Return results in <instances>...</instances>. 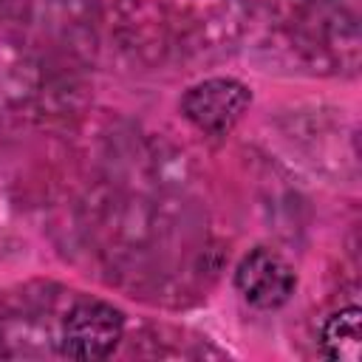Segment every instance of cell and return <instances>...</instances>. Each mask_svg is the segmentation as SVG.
I'll use <instances>...</instances> for the list:
<instances>
[{
	"label": "cell",
	"instance_id": "cell-3",
	"mask_svg": "<svg viewBox=\"0 0 362 362\" xmlns=\"http://www.w3.org/2000/svg\"><path fill=\"white\" fill-rule=\"evenodd\" d=\"M235 288L252 308L274 311L291 300L297 288V274L283 255L257 246L240 257L235 269Z\"/></svg>",
	"mask_w": 362,
	"mask_h": 362
},
{
	"label": "cell",
	"instance_id": "cell-1",
	"mask_svg": "<svg viewBox=\"0 0 362 362\" xmlns=\"http://www.w3.org/2000/svg\"><path fill=\"white\" fill-rule=\"evenodd\" d=\"M124 334V314L105 300H79L59 328V351L68 359L96 362L116 351Z\"/></svg>",
	"mask_w": 362,
	"mask_h": 362
},
{
	"label": "cell",
	"instance_id": "cell-2",
	"mask_svg": "<svg viewBox=\"0 0 362 362\" xmlns=\"http://www.w3.org/2000/svg\"><path fill=\"white\" fill-rule=\"evenodd\" d=\"M252 90L240 79L212 76L184 90L181 113L206 136H226L249 110Z\"/></svg>",
	"mask_w": 362,
	"mask_h": 362
},
{
	"label": "cell",
	"instance_id": "cell-4",
	"mask_svg": "<svg viewBox=\"0 0 362 362\" xmlns=\"http://www.w3.org/2000/svg\"><path fill=\"white\" fill-rule=\"evenodd\" d=\"M320 345L334 362H359L362 356V311L359 305L339 308L322 325Z\"/></svg>",
	"mask_w": 362,
	"mask_h": 362
}]
</instances>
